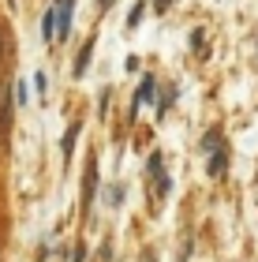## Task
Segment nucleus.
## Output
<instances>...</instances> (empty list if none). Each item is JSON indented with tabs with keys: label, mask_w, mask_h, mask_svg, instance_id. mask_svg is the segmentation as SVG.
Listing matches in <instances>:
<instances>
[{
	"label": "nucleus",
	"mask_w": 258,
	"mask_h": 262,
	"mask_svg": "<svg viewBox=\"0 0 258 262\" xmlns=\"http://www.w3.org/2000/svg\"><path fill=\"white\" fill-rule=\"evenodd\" d=\"M75 139H79V124H72L64 131V158H72V146H75Z\"/></svg>",
	"instance_id": "6e6552de"
},
{
	"label": "nucleus",
	"mask_w": 258,
	"mask_h": 262,
	"mask_svg": "<svg viewBox=\"0 0 258 262\" xmlns=\"http://www.w3.org/2000/svg\"><path fill=\"white\" fill-rule=\"evenodd\" d=\"M93 180H98V161H90V180H86V202L93 195Z\"/></svg>",
	"instance_id": "9b49d317"
},
{
	"label": "nucleus",
	"mask_w": 258,
	"mask_h": 262,
	"mask_svg": "<svg viewBox=\"0 0 258 262\" xmlns=\"http://www.w3.org/2000/svg\"><path fill=\"white\" fill-rule=\"evenodd\" d=\"M150 172H154V180H157V195H169V176L161 169V154H150Z\"/></svg>",
	"instance_id": "f03ea898"
},
{
	"label": "nucleus",
	"mask_w": 258,
	"mask_h": 262,
	"mask_svg": "<svg viewBox=\"0 0 258 262\" xmlns=\"http://www.w3.org/2000/svg\"><path fill=\"white\" fill-rule=\"evenodd\" d=\"M109 4H112V0H101V8H109Z\"/></svg>",
	"instance_id": "dca6fc26"
},
{
	"label": "nucleus",
	"mask_w": 258,
	"mask_h": 262,
	"mask_svg": "<svg viewBox=\"0 0 258 262\" xmlns=\"http://www.w3.org/2000/svg\"><path fill=\"white\" fill-rule=\"evenodd\" d=\"M72 11H75V0H56V38L72 34Z\"/></svg>",
	"instance_id": "f257e3e1"
},
{
	"label": "nucleus",
	"mask_w": 258,
	"mask_h": 262,
	"mask_svg": "<svg viewBox=\"0 0 258 262\" xmlns=\"http://www.w3.org/2000/svg\"><path fill=\"white\" fill-rule=\"evenodd\" d=\"M169 4H172V0H154V8H157V11H169Z\"/></svg>",
	"instance_id": "2eb2a0df"
},
{
	"label": "nucleus",
	"mask_w": 258,
	"mask_h": 262,
	"mask_svg": "<svg viewBox=\"0 0 258 262\" xmlns=\"http://www.w3.org/2000/svg\"><path fill=\"white\" fill-rule=\"evenodd\" d=\"M225 172V150H214V158H209V176H221Z\"/></svg>",
	"instance_id": "0eeeda50"
},
{
	"label": "nucleus",
	"mask_w": 258,
	"mask_h": 262,
	"mask_svg": "<svg viewBox=\"0 0 258 262\" xmlns=\"http://www.w3.org/2000/svg\"><path fill=\"white\" fill-rule=\"evenodd\" d=\"M15 90H19V94H15L19 105H27V82H15Z\"/></svg>",
	"instance_id": "4468645a"
},
{
	"label": "nucleus",
	"mask_w": 258,
	"mask_h": 262,
	"mask_svg": "<svg viewBox=\"0 0 258 262\" xmlns=\"http://www.w3.org/2000/svg\"><path fill=\"white\" fill-rule=\"evenodd\" d=\"M0 127H11V94L8 90H0Z\"/></svg>",
	"instance_id": "20e7f679"
},
{
	"label": "nucleus",
	"mask_w": 258,
	"mask_h": 262,
	"mask_svg": "<svg viewBox=\"0 0 258 262\" xmlns=\"http://www.w3.org/2000/svg\"><path fill=\"white\" fill-rule=\"evenodd\" d=\"M11 56V41H8V27H0V60Z\"/></svg>",
	"instance_id": "9d476101"
},
{
	"label": "nucleus",
	"mask_w": 258,
	"mask_h": 262,
	"mask_svg": "<svg viewBox=\"0 0 258 262\" xmlns=\"http://www.w3.org/2000/svg\"><path fill=\"white\" fill-rule=\"evenodd\" d=\"M154 90H157V86H154V75H143V82H138V94H135V101H146V105H150V101H154Z\"/></svg>",
	"instance_id": "7ed1b4c3"
},
{
	"label": "nucleus",
	"mask_w": 258,
	"mask_h": 262,
	"mask_svg": "<svg viewBox=\"0 0 258 262\" xmlns=\"http://www.w3.org/2000/svg\"><path fill=\"white\" fill-rule=\"evenodd\" d=\"M202 150H206V154L221 150V131H217V127H214V131H206V139H202Z\"/></svg>",
	"instance_id": "423d86ee"
},
{
	"label": "nucleus",
	"mask_w": 258,
	"mask_h": 262,
	"mask_svg": "<svg viewBox=\"0 0 258 262\" xmlns=\"http://www.w3.org/2000/svg\"><path fill=\"white\" fill-rule=\"evenodd\" d=\"M120 195H124L120 187H109V195H105V202H109V206H116V202H120Z\"/></svg>",
	"instance_id": "ddd939ff"
},
{
	"label": "nucleus",
	"mask_w": 258,
	"mask_h": 262,
	"mask_svg": "<svg viewBox=\"0 0 258 262\" xmlns=\"http://www.w3.org/2000/svg\"><path fill=\"white\" fill-rule=\"evenodd\" d=\"M143 8H146V0H143V4H135V8H131V15H127V27H135V23L143 19Z\"/></svg>",
	"instance_id": "f8f14e48"
},
{
	"label": "nucleus",
	"mask_w": 258,
	"mask_h": 262,
	"mask_svg": "<svg viewBox=\"0 0 258 262\" xmlns=\"http://www.w3.org/2000/svg\"><path fill=\"white\" fill-rule=\"evenodd\" d=\"M90 53H93V38L83 45V49H79V60H75V75H83L86 71V64H90Z\"/></svg>",
	"instance_id": "39448f33"
},
{
	"label": "nucleus",
	"mask_w": 258,
	"mask_h": 262,
	"mask_svg": "<svg viewBox=\"0 0 258 262\" xmlns=\"http://www.w3.org/2000/svg\"><path fill=\"white\" fill-rule=\"evenodd\" d=\"M53 34H56V11H49V15H45V23H41V38L53 41Z\"/></svg>",
	"instance_id": "1a4fd4ad"
}]
</instances>
